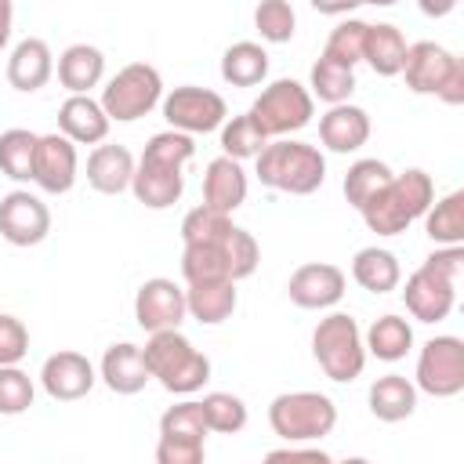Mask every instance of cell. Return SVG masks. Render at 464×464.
Listing matches in <instances>:
<instances>
[{
    "label": "cell",
    "instance_id": "681fc988",
    "mask_svg": "<svg viewBox=\"0 0 464 464\" xmlns=\"http://www.w3.org/2000/svg\"><path fill=\"white\" fill-rule=\"evenodd\" d=\"M457 4H460V0H417L420 14H428V18H446Z\"/></svg>",
    "mask_w": 464,
    "mask_h": 464
},
{
    "label": "cell",
    "instance_id": "74e56055",
    "mask_svg": "<svg viewBox=\"0 0 464 464\" xmlns=\"http://www.w3.org/2000/svg\"><path fill=\"white\" fill-rule=\"evenodd\" d=\"M203 406V417H207V428L210 431H221V435H236L246 428V402L232 392H207L199 399Z\"/></svg>",
    "mask_w": 464,
    "mask_h": 464
},
{
    "label": "cell",
    "instance_id": "f546056e",
    "mask_svg": "<svg viewBox=\"0 0 464 464\" xmlns=\"http://www.w3.org/2000/svg\"><path fill=\"white\" fill-rule=\"evenodd\" d=\"M268 76V51L254 40H239L221 54V80L232 87H257Z\"/></svg>",
    "mask_w": 464,
    "mask_h": 464
},
{
    "label": "cell",
    "instance_id": "d4e9b609",
    "mask_svg": "<svg viewBox=\"0 0 464 464\" xmlns=\"http://www.w3.org/2000/svg\"><path fill=\"white\" fill-rule=\"evenodd\" d=\"M366 402H370V413L384 424H399L406 417H413L417 410V384L406 381L402 373H384L370 384L366 392Z\"/></svg>",
    "mask_w": 464,
    "mask_h": 464
},
{
    "label": "cell",
    "instance_id": "e575fe53",
    "mask_svg": "<svg viewBox=\"0 0 464 464\" xmlns=\"http://www.w3.org/2000/svg\"><path fill=\"white\" fill-rule=\"evenodd\" d=\"M218 130H221V152H225V156H232V160H239V163H243V160H254V156L268 145L265 130L254 123V116H250V112L225 120Z\"/></svg>",
    "mask_w": 464,
    "mask_h": 464
},
{
    "label": "cell",
    "instance_id": "ac0fdd59",
    "mask_svg": "<svg viewBox=\"0 0 464 464\" xmlns=\"http://www.w3.org/2000/svg\"><path fill=\"white\" fill-rule=\"evenodd\" d=\"M98 377L116 395H138L152 381L149 362H145V352L138 344H130V341H120V344H109L105 348L102 366H98Z\"/></svg>",
    "mask_w": 464,
    "mask_h": 464
},
{
    "label": "cell",
    "instance_id": "836d02e7",
    "mask_svg": "<svg viewBox=\"0 0 464 464\" xmlns=\"http://www.w3.org/2000/svg\"><path fill=\"white\" fill-rule=\"evenodd\" d=\"M221 243H225V239H221ZM221 243H185V254H181V276H185V283L232 279Z\"/></svg>",
    "mask_w": 464,
    "mask_h": 464
},
{
    "label": "cell",
    "instance_id": "603a6c76",
    "mask_svg": "<svg viewBox=\"0 0 464 464\" xmlns=\"http://www.w3.org/2000/svg\"><path fill=\"white\" fill-rule=\"evenodd\" d=\"M134 178V156L127 145H94L87 156V185L102 196H120L130 188Z\"/></svg>",
    "mask_w": 464,
    "mask_h": 464
},
{
    "label": "cell",
    "instance_id": "f6af8a7d",
    "mask_svg": "<svg viewBox=\"0 0 464 464\" xmlns=\"http://www.w3.org/2000/svg\"><path fill=\"white\" fill-rule=\"evenodd\" d=\"M207 450L199 439H163L156 442V464H203Z\"/></svg>",
    "mask_w": 464,
    "mask_h": 464
},
{
    "label": "cell",
    "instance_id": "3957f363",
    "mask_svg": "<svg viewBox=\"0 0 464 464\" xmlns=\"http://www.w3.org/2000/svg\"><path fill=\"white\" fill-rule=\"evenodd\" d=\"M460 268H464L460 243L457 246H439L435 254H428L420 261V268H413L410 279H406V290H402L406 312L417 323H442L457 304Z\"/></svg>",
    "mask_w": 464,
    "mask_h": 464
},
{
    "label": "cell",
    "instance_id": "b9f144b4",
    "mask_svg": "<svg viewBox=\"0 0 464 464\" xmlns=\"http://www.w3.org/2000/svg\"><path fill=\"white\" fill-rule=\"evenodd\" d=\"M221 246H225L228 276H232L236 283H239V279H246V276H254V268H257V261H261V246H257V239H254L246 228L232 225Z\"/></svg>",
    "mask_w": 464,
    "mask_h": 464
},
{
    "label": "cell",
    "instance_id": "e0dca14e",
    "mask_svg": "<svg viewBox=\"0 0 464 464\" xmlns=\"http://www.w3.org/2000/svg\"><path fill=\"white\" fill-rule=\"evenodd\" d=\"M457 62L460 58L450 54L446 47H439L431 40H417V44L406 47V58H402V69L399 72L406 76V87L413 94H439Z\"/></svg>",
    "mask_w": 464,
    "mask_h": 464
},
{
    "label": "cell",
    "instance_id": "484cf974",
    "mask_svg": "<svg viewBox=\"0 0 464 464\" xmlns=\"http://www.w3.org/2000/svg\"><path fill=\"white\" fill-rule=\"evenodd\" d=\"M105 76V54L94 44H72L58 54V83L69 94H87Z\"/></svg>",
    "mask_w": 464,
    "mask_h": 464
},
{
    "label": "cell",
    "instance_id": "277c9868",
    "mask_svg": "<svg viewBox=\"0 0 464 464\" xmlns=\"http://www.w3.org/2000/svg\"><path fill=\"white\" fill-rule=\"evenodd\" d=\"M257 160V178L261 185L290 196H312L326 181V160L315 145L308 141H290V138H268V145L254 156Z\"/></svg>",
    "mask_w": 464,
    "mask_h": 464
},
{
    "label": "cell",
    "instance_id": "60d3db41",
    "mask_svg": "<svg viewBox=\"0 0 464 464\" xmlns=\"http://www.w3.org/2000/svg\"><path fill=\"white\" fill-rule=\"evenodd\" d=\"M207 417H203V406L196 399H185L178 406H170L163 417H160V435L163 439H207Z\"/></svg>",
    "mask_w": 464,
    "mask_h": 464
},
{
    "label": "cell",
    "instance_id": "816d5d0a",
    "mask_svg": "<svg viewBox=\"0 0 464 464\" xmlns=\"http://www.w3.org/2000/svg\"><path fill=\"white\" fill-rule=\"evenodd\" d=\"M359 4H373V7H392V4H399V0H359Z\"/></svg>",
    "mask_w": 464,
    "mask_h": 464
},
{
    "label": "cell",
    "instance_id": "d6986e66",
    "mask_svg": "<svg viewBox=\"0 0 464 464\" xmlns=\"http://www.w3.org/2000/svg\"><path fill=\"white\" fill-rule=\"evenodd\" d=\"M370 138V112L362 105L352 102H337L326 109V116H319V141L330 152H355L362 149Z\"/></svg>",
    "mask_w": 464,
    "mask_h": 464
},
{
    "label": "cell",
    "instance_id": "6da1fadb",
    "mask_svg": "<svg viewBox=\"0 0 464 464\" xmlns=\"http://www.w3.org/2000/svg\"><path fill=\"white\" fill-rule=\"evenodd\" d=\"M196 156V141L185 130H160L145 141L141 160L134 163L130 192L149 210H167L185 192V163Z\"/></svg>",
    "mask_w": 464,
    "mask_h": 464
},
{
    "label": "cell",
    "instance_id": "5bb4252c",
    "mask_svg": "<svg viewBox=\"0 0 464 464\" xmlns=\"http://www.w3.org/2000/svg\"><path fill=\"white\" fill-rule=\"evenodd\" d=\"M344 272L330 261H308L301 265L290 283H286V294L297 308H308V312H319V308H334L341 297H344Z\"/></svg>",
    "mask_w": 464,
    "mask_h": 464
},
{
    "label": "cell",
    "instance_id": "c3c4849f",
    "mask_svg": "<svg viewBox=\"0 0 464 464\" xmlns=\"http://www.w3.org/2000/svg\"><path fill=\"white\" fill-rule=\"evenodd\" d=\"M308 4H312L319 14H334V18H337V14H348V11L359 7V0H308Z\"/></svg>",
    "mask_w": 464,
    "mask_h": 464
},
{
    "label": "cell",
    "instance_id": "7bdbcfd3",
    "mask_svg": "<svg viewBox=\"0 0 464 464\" xmlns=\"http://www.w3.org/2000/svg\"><path fill=\"white\" fill-rule=\"evenodd\" d=\"M33 395H36V388H33L29 373L18 370V362L0 366V413H4V417L25 413V410L33 406Z\"/></svg>",
    "mask_w": 464,
    "mask_h": 464
},
{
    "label": "cell",
    "instance_id": "8fae6325",
    "mask_svg": "<svg viewBox=\"0 0 464 464\" xmlns=\"http://www.w3.org/2000/svg\"><path fill=\"white\" fill-rule=\"evenodd\" d=\"M160 105H163V120L185 134H210L228 120L225 98L218 91L196 87V83L174 87L167 98H160Z\"/></svg>",
    "mask_w": 464,
    "mask_h": 464
},
{
    "label": "cell",
    "instance_id": "4dcf8cb0",
    "mask_svg": "<svg viewBox=\"0 0 464 464\" xmlns=\"http://www.w3.org/2000/svg\"><path fill=\"white\" fill-rule=\"evenodd\" d=\"M424 232L439 246L464 243V192H450L424 210Z\"/></svg>",
    "mask_w": 464,
    "mask_h": 464
},
{
    "label": "cell",
    "instance_id": "7dc6e473",
    "mask_svg": "<svg viewBox=\"0 0 464 464\" xmlns=\"http://www.w3.org/2000/svg\"><path fill=\"white\" fill-rule=\"evenodd\" d=\"M435 98H442L446 105H460L464 102V62L453 65V72L446 76V83H442V91Z\"/></svg>",
    "mask_w": 464,
    "mask_h": 464
},
{
    "label": "cell",
    "instance_id": "ffe728a7",
    "mask_svg": "<svg viewBox=\"0 0 464 464\" xmlns=\"http://www.w3.org/2000/svg\"><path fill=\"white\" fill-rule=\"evenodd\" d=\"M54 76V54L40 36H25L14 44L11 58H7V83L22 94L40 91L47 80Z\"/></svg>",
    "mask_w": 464,
    "mask_h": 464
},
{
    "label": "cell",
    "instance_id": "ee69618b",
    "mask_svg": "<svg viewBox=\"0 0 464 464\" xmlns=\"http://www.w3.org/2000/svg\"><path fill=\"white\" fill-rule=\"evenodd\" d=\"M29 352V330L22 319L0 312V366H11V362H22Z\"/></svg>",
    "mask_w": 464,
    "mask_h": 464
},
{
    "label": "cell",
    "instance_id": "4fadbf2b",
    "mask_svg": "<svg viewBox=\"0 0 464 464\" xmlns=\"http://www.w3.org/2000/svg\"><path fill=\"white\" fill-rule=\"evenodd\" d=\"M188 308H185V290L174 279H145L134 294V319L141 330L156 334V330H178L185 323Z\"/></svg>",
    "mask_w": 464,
    "mask_h": 464
},
{
    "label": "cell",
    "instance_id": "44dd1931",
    "mask_svg": "<svg viewBox=\"0 0 464 464\" xmlns=\"http://www.w3.org/2000/svg\"><path fill=\"white\" fill-rule=\"evenodd\" d=\"M109 116L102 109V102H94L91 94H69L58 105V127L65 138H72L76 145H98L109 134Z\"/></svg>",
    "mask_w": 464,
    "mask_h": 464
},
{
    "label": "cell",
    "instance_id": "9a60e30c",
    "mask_svg": "<svg viewBox=\"0 0 464 464\" xmlns=\"http://www.w3.org/2000/svg\"><path fill=\"white\" fill-rule=\"evenodd\" d=\"M33 181L51 192L62 196L76 185V141L65 134H40L36 141V163H33Z\"/></svg>",
    "mask_w": 464,
    "mask_h": 464
},
{
    "label": "cell",
    "instance_id": "1f68e13d",
    "mask_svg": "<svg viewBox=\"0 0 464 464\" xmlns=\"http://www.w3.org/2000/svg\"><path fill=\"white\" fill-rule=\"evenodd\" d=\"M36 141H40V134H33L25 127H11L0 134V170L11 181H33Z\"/></svg>",
    "mask_w": 464,
    "mask_h": 464
},
{
    "label": "cell",
    "instance_id": "7a4b0ae2",
    "mask_svg": "<svg viewBox=\"0 0 464 464\" xmlns=\"http://www.w3.org/2000/svg\"><path fill=\"white\" fill-rule=\"evenodd\" d=\"M435 203V181L431 174H424L420 167H410L402 174H392V181L384 188H377L366 203H362V221L370 232L377 236H399L406 232L417 218H424V210Z\"/></svg>",
    "mask_w": 464,
    "mask_h": 464
},
{
    "label": "cell",
    "instance_id": "52a82bcc",
    "mask_svg": "<svg viewBox=\"0 0 464 464\" xmlns=\"http://www.w3.org/2000/svg\"><path fill=\"white\" fill-rule=\"evenodd\" d=\"M268 424L283 442H315L334 431L337 406L323 392H283L268 402Z\"/></svg>",
    "mask_w": 464,
    "mask_h": 464
},
{
    "label": "cell",
    "instance_id": "f1b7e54d",
    "mask_svg": "<svg viewBox=\"0 0 464 464\" xmlns=\"http://www.w3.org/2000/svg\"><path fill=\"white\" fill-rule=\"evenodd\" d=\"M362 344H366V355H373L381 362H399L413 348V326L402 315L388 312L370 323V330L362 334Z\"/></svg>",
    "mask_w": 464,
    "mask_h": 464
},
{
    "label": "cell",
    "instance_id": "d6a6232c",
    "mask_svg": "<svg viewBox=\"0 0 464 464\" xmlns=\"http://www.w3.org/2000/svg\"><path fill=\"white\" fill-rule=\"evenodd\" d=\"M308 87H312V98H319V102H326V105L348 102L352 91H355V69L337 65V62H330V58L319 54V62H315L312 72H308Z\"/></svg>",
    "mask_w": 464,
    "mask_h": 464
},
{
    "label": "cell",
    "instance_id": "4316f807",
    "mask_svg": "<svg viewBox=\"0 0 464 464\" xmlns=\"http://www.w3.org/2000/svg\"><path fill=\"white\" fill-rule=\"evenodd\" d=\"M352 279L370 294H392L402 279V265L384 246H362L352 257Z\"/></svg>",
    "mask_w": 464,
    "mask_h": 464
},
{
    "label": "cell",
    "instance_id": "ab89813d",
    "mask_svg": "<svg viewBox=\"0 0 464 464\" xmlns=\"http://www.w3.org/2000/svg\"><path fill=\"white\" fill-rule=\"evenodd\" d=\"M254 29H257L261 40H268V44H286V40H294L297 14H294L290 0H261V4L254 7Z\"/></svg>",
    "mask_w": 464,
    "mask_h": 464
},
{
    "label": "cell",
    "instance_id": "30bf717a",
    "mask_svg": "<svg viewBox=\"0 0 464 464\" xmlns=\"http://www.w3.org/2000/svg\"><path fill=\"white\" fill-rule=\"evenodd\" d=\"M417 392L431 399H453L464 392V341L453 334L424 341L417 355Z\"/></svg>",
    "mask_w": 464,
    "mask_h": 464
},
{
    "label": "cell",
    "instance_id": "d590c367",
    "mask_svg": "<svg viewBox=\"0 0 464 464\" xmlns=\"http://www.w3.org/2000/svg\"><path fill=\"white\" fill-rule=\"evenodd\" d=\"M392 181V167L384 163V160H355L352 167H348V174H344V199L355 207V210H362V203L377 192V188H384Z\"/></svg>",
    "mask_w": 464,
    "mask_h": 464
},
{
    "label": "cell",
    "instance_id": "f35d334b",
    "mask_svg": "<svg viewBox=\"0 0 464 464\" xmlns=\"http://www.w3.org/2000/svg\"><path fill=\"white\" fill-rule=\"evenodd\" d=\"M232 228V214H221L207 203L192 207L185 218H181V239L185 243H221Z\"/></svg>",
    "mask_w": 464,
    "mask_h": 464
},
{
    "label": "cell",
    "instance_id": "9c48e42d",
    "mask_svg": "<svg viewBox=\"0 0 464 464\" xmlns=\"http://www.w3.org/2000/svg\"><path fill=\"white\" fill-rule=\"evenodd\" d=\"M163 98V76L149 62H130L123 65L102 91V109L116 123H130L149 116Z\"/></svg>",
    "mask_w": 464,
    "mask_h": 464
},
{
    "label": "cell",
    "instance_id": "8992f818",
    "mask_svg": "<svg viewBox=\"0 0 464 464\" xmlns=\"http://www.w3.org/2000/svg\"><path fill=\"white\" fill-rule=\"evenodd\" d=\"M312 355L330 381L337 384L355 381L366 366V344L359 323L348 312H330L326 319H319V326L312 330Z\"/></svg>",
    "mask_w": 464,
    "mask_h": 464
},
{
    "label": "cell",
    "instance_id": "bcb514c9",
    "mask_svg": "<svg viewBox=\"0 0 464 464\" xmlns=\"http://www.w3.org/2000/svg\"><path fill=\"white\" fill-rule=\"evenodd\" d=\"M265 460H319V464H330V453H323L319 446H297V442H286L279 450H268Z\"/></svg>",
    "mask_w": 464,
    "mask_h": 464
},
{
    "label": "cell",
    "instance_id": "8d00e7d4",
    "mask_svg": "<svg viewBox=\"0 0 464 464\" xmlns=\"http://www.w3.org/2000/svg\"><path fill=\"white\" fill-rule=\"evenodd\" d=\"M366 25L362 18H344L334 25V33L326 36V47H323V58L337 62V65H348L355 69L362 62V44H366Z\"/></svg>",
    "mask_w": 464,
    "mask_h": 464
},
{
    "label": "cell",
    "instance_id": "2e32d148",
    "mask_svg": "<svg viewBox=\"0 0 464 464\" xmlns=\"http://www.w3.org/2000/svg\"><path fill=\"white\" fill-rule=\"evenodd\" d=\"M94 381H98V373H94L91 359L80 355V352H54V355H47L44 366H40V384H44V392H47L51 399H58V402H76V399H83V395L94 388Z\"/></svg>",
    "mask_w": 464,
    "mask_h": 464
},
{
    "label": "cell",
    "instance_id": "f907efd6",
    "mask_svg": "<svg viewBox=\"0 0 464 464\" xmlns=\"http://www.w3.org/2000/svg\"><path fill=\"white\" fill-rule=\"evenodd\" d=\"M11 25H14V4L11 0H0V51L11 40Z\"/></svg>",
    "mask_w": 464,
    "mask_h": 464
},
{
    "label": "cell",
    "instance_id": "7c38bea8",
    "mask_svg": "<svg viewBox=\"0 0 464 464\" xmlns=\"http://www.w3.org/2000/svg\"><path fill=\"white\" fill-rule=\"evenodd\" d=\"M51 232V210L29 188H14L0 199V236L11 246H36Z\"/></svg>",
    "mask_w": 464,
    "mask_h": 464
},
{
    "label": "cell",
    "instance_id": "7402d4cb",
    "mask_svg": "<svg viewBox=\"0 0 464 464\" xmlns=\"http://www.w3.org/2000/svg\"><path fill=\"white\" fill-rule=\"evenodd\" d=\"M243 199H246V174H243L239 160L221 152L203 170V203L221 214H232L243 207Z\"/></svg>",
    "mask_w": 464,
    "mask_h": 464
},
{
    "label": "cell",
    "instance_id": "ba28073f",
    "mask_svg": "<svg viewBox=\"0 0 464 464\" xmlns=\"http://www.w3.org/2000/svg\"><path fill=\"white\" fill-rule=\"evenodd\" d=\"M246 112L265 130V138H286V134H294V130H301V127L312 123L315 98H312V91L304 83L283 76V80H272L254 98V105Z\"/></svg>",
    "mask_w": 464,
    "mask_h": 464
},
{
    "label": "cell",
    "instance_id": "5b68a950",
    "mask_svg": "<svg viewBox=\"0 0 464 464\" xmlns=\"http://www.w3.org/2000/svg\"><path fill=\"white\" fill-rule=\"evenodd\" d=\"M141 352H145L149 373L170 395H192L210 381V359L181 330H156Z\"/></svg>",
    "mask_w": 464,
    "mask_h": 464
},
{
    "label": "cell",
    "instance_id": "83f0119b",
    "mask_svg": "<svg viewBox=\"0 0 464 464\" xmlns=\"http://www.w3.org/2000/svg\"><path fill=\"white\" fill-rule=\"evenodd\" d=\"M406 36L402 29L388 25V22H377V25H366V44H362V62L377 72V76H399L402 69V58H406Z\"/></svg>",
    "mask_w": 464,
    "mask_h": 464
},
{
    "label": "cell",
    "instance_id": "cb8c5ba5",
    "mask_svg": "<svg viewBox=\"0 0 464 464\" xmlns=\"http://www.w3.org/2000/svg\"><path fill=\"white\" fill-rule=\"evenodd\" d=\"M239 304L236 294V279H207V283H188L185 290V308L196 323L203 326H218L225 323Z\"/></svg>",
    "mask_w": 464,
    "mask_h": 464
}]
</instances>
